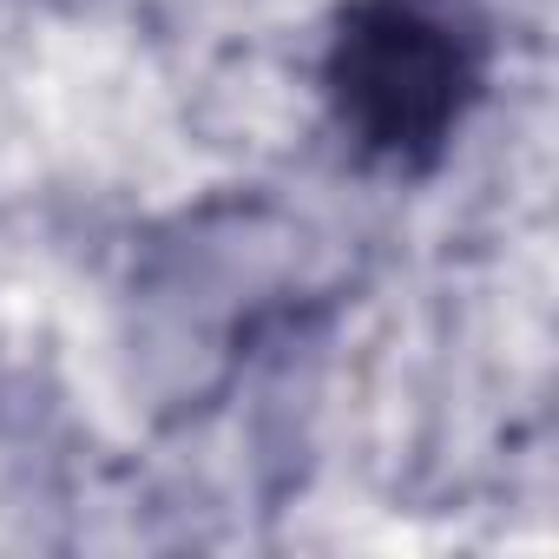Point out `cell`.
Here are the masks:
<instances>
[{
	"mask_svg": "<svg viewBox=\"0 0 559 559\" xmlns=\"http://www.w3.org/2000/svg\"><path fill=\"white\" fill-rule=\"evenodd\" d=\"M343 93L356 99V112L376 126V139L402 145L428 126H441L448 112V86H454V53L435 40V27L408 21V14H369L349 34L343 53Z\"/></svg>",
	"mask_w": 559,
	"mask_h": 559,
	"instance_id": "obj_1",
	"label": "cell"
}]
</instances>
